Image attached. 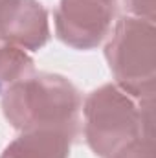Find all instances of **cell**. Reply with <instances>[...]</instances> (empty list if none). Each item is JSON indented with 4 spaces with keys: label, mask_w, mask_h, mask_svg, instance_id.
Returning a JSON list of instances; mask_svg holds the SVG:
<instances>
[{
    "label": "cell",
    "mask_w": 156,
    "mask_h": 158,
    "mask_svg": "<svg viewBox=\"0 0 156 158\" xmlns=\"http://www.w3.org/2000/svg\"><path fill=\"white\" fill-rule=\"evenodd\" d=\"M72 136L63 131H24L0 155V158H68Z\"/></svg>",
    "instance_id": "cell-6"
},
{
    "label": "cell",
    "mask_w": 156,
    "mask_h": 158,
    "mask_svg": "<svg viewBox=\"0 0 156 158\" xmlns=\"http://www.w3.org/2000/svg\"><path fill=\"white\" fill-rule=\"evenodd\" d=\"M138 107L119 86L107 83L92 90L84 99V138L99 158H114L138 142L153 140V105L140 101Z\"/></svg>",
    "instance_id": "cell-2"
},
{
    "label": "cell",
    "mask_w": 156,
    "mask_h": 158,
    "mask_svg": "<svg viewBox=\"0 0 156 158\" xmlns=\"http://www.w3.org/2000/svg\"><path fill=\"white\" fill-rule=\"evenodd\" d=\"M79 90L59 74H31L2 92V112L17 131L53 129L76 138Z\"/></svg>",
    "instance_id": "cell-1"
},
{
    "label": "cell",
    "mask_w": 156,
    "mask_h": 158,
    "mask_svg": "<svg viewBox=\"0 0 156 158\" xmlns=\"http://www.w3.org/2000/svg\"><path fill=\"white\" fill-rule=\"evenodd\" d=\"M114 158H154V140L140 138L121 153H117Z\"/></svg>",
    "instance_id": "cell-8"
},
{
    "label": "cell",
    "mask_w": 156,
    "mask_h": 158,
    "mask_svg": "<svg viewBox=\"0 0 156 158\" xmlns=\"http://www.w3.org/2000/svg\"><path fill=\"white\" fill-rule=\"evenodd\" d=\"M119 0H61L55 13L57 37L76 50H94L109 35Z\"/></svg>",
    "instance_id": "cell-4"
},
{
    "label": "cell",
    "mask_w": 156,
    "mask_h": 158,
    "mask_svg": "<svg viewBox=\"0 0 156 158\" xmlns=\"http://www.w3.org/2000/svg\"><path fill=\"white\" fill-rule=\"evenodd\" d=\"M110 72L127 96L154 101L156 92V28L154 22L121 17L105 46Z\"/></svg>",
    "instance_id": "cell-3"
},
{
    "label": "cell",
    "mask_w": 156,
    "mask_h": 158,
    "mask_svg": "<svg viewBox=\"0 0 156 158\" xmlns=\"http://www.w3.org/2000/svg\"><path fill=\"white\" fill-rule=\"evenodd\" d=\"M33 64V59L24 48L11 42L0 44V94L13 83L30 77L35 70Z\"/></svg>",
    "instance_id": "cell-7"
},
{
    "label": "cell",
    "mask_w": 156,
    "mask_h": 158,
    "mask_svg": "<svg viewBox=\"0 0 156 158\" xmlns=\"http://www.w3.org/2000/svg\"><path fill=\"white\" fill-rule=\"evenodd\" d=\"M127 7L136 19L154 22V0H127Z\"/></svg>",
    "instance_id": "cell-9"
},
{
    "label": "cell",
    "mask_w": 156,
    "mask_h": 158,
    "mask_svg": "<svg viewBox=\"0 0 156 158\" xmlns=\"http://www.w3.org/2000/svg\"><path fill=\"white\" fill-rule=\"evenodd\" d=\"M0 40L37 52L50 40L48 11L37 0H0Z\"/></svg>",
    "instance_id": "cell-5"
}]
</instances>
